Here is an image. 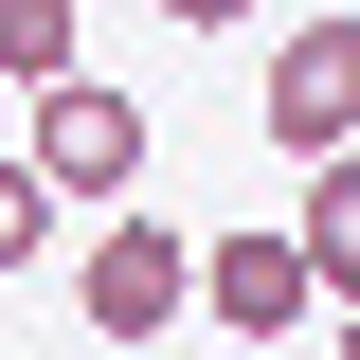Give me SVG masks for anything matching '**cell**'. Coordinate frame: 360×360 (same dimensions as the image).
Wrapping results in <instances>:
<instances>
[{"mask_svg": "<svg viewBox=\"0 0 360 360\" xmlns=\"http://www.w3.org/2000/svg\"><path fill=\"white\" fill-rule=\"evenodd\" d=\"M72 307H90V342H162V324L198 307V234L180 217H108L90 270H72Z\"/></svg>", "mask_w": 360, "mask_h": 360, "instance_id": "cell-1", "label": "cell"}, {"mask_svg": "<svg viewBox=\"0 0 360 360\" xmlns=\"http://www.w3.org/2000/svg\"><path fill=\"white\" fill-rule=\"evenodd\" d=\"M18 162L54 180V217H72V198H127V180H144V90H108V72H54Z\"/></svg>", "mask_w": 360, "mask_h": 360, "instance_id": "cell-2", "label": "cell"}, {"mask_svg": "<svg viewBox=\"0 0 360 360\" xmlns=\"http://www.w3.org/2000/svg\"><path fill=\"white\" fill-rule=\"evenodd\" d=\"M252 127L288 162H342L360 144V18H288V54L252 72Z\"/></svg>", "mask_w": 360, "mask_h": 360, "instance_id": "cell-3", "label": "cell"}, {"mask_svg": "<svg viewBox=\"0 0 360 360\" xmlns=\"http://www.w3.org/2000/svg\"><path fill=\"white\" fill-rule=\"evenodd\" d=\"M198 307H217L234 342H288V324L324 307V288H307V252H288V217H252V234H198Z\"/></svg>", "mask_w": 360, "mask_h": 360, "instance_id": "cell-4", "label": "cell"}, {"mask_svg": "<svg viewBox=\"0 0 360 360\" xmlns=\"http://www.w3.org/2000/svg\"><path fill=\"white\" fill-rule=\"evenodd\" d=\"M288 252H307V288H324V307H360V144H342V162H307Z\"/></svg>", "mask_w": 360, "mask_h": 360, "instance_id": "cell-5", "label": "cell"}, {"mask_svg": "<svg viewBox=\"0 0 360 360\" xmlns=\"http://www.w3.org/2000/svg\"><path fill=\"white\" fill-rule=\"evenodd\" d=\"M72 72V0H0V90H54Z\"/></svg>", "mask_w": 360, "mask_h": 360, "instance_id": "cell-6", "label": "cell"}, {"mask_svg": "<svg viewBox=\"0 0 360 360\" xmlns=\"http://www.w3.org/2000/svg\"><path fill=\"white\" fill-rule=\"evenodd\" d=\"M37 252H54V180H37V162H0V270H37Z\"/></svg>", "mask_w": 360, "mask_h": 360, "instance_id": "cell-7", "label": "cell"}, {"mask_svg": "<svg viewBox=\"0 0 360 360\" xmlns=\"http://www.w3.org/2000/svg\"><path fill=\"white\" fill-rule=\"evenodd\" d=\"M162 18H180V37H234V18H252V0H162Z\"/></svg>", "mask_w": 360, "mask_h": 360, "instance_id": "cell-8", "label": "cell"}, {"mask_svg": "<svg viewBox=\"0 0 360 360\" xmlns=\"http://www.w3.org/2000/svg\"><path fill=\"white\" fill-rule=\"evenodd\" d=\"M342 360H360V307H342Z\"/></svg>", "mask_w": 360, "mask_h": 360, "instance_id": "cell-9", "label": "cell"}]
</instances>
